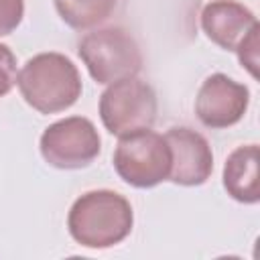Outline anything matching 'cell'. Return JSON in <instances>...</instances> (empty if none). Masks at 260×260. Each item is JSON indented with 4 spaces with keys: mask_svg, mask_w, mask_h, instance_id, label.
Masks as SVG:
<instances>
[{
    "mask_svg": "<svg viewBox=\"0 0 260 260\" xmlns=\"http://www.w3.org/2000/svg\"><path fill=\"white\" fill-rule=\"evenodd\" d=\"M132 225L134 211L130 201L112 189H95L79 195L67 213L71 238L91 250H104L124 242Z\"/></svg>",
    "mask_w": 260,
    "mask_h": 260,
    "instance_id": "6da1fadb",
    "label": "cell"
},
{
    "mask_svg": "<svg viewBox=\"0 0 260 260\" xmlns=\"http://www.w3.org/2000/svg\"><path fill=\"white\" fill-rule=\"evenodd\" d=\"M22 100L39 114L71 108L81 95V75L63 53L47 51L30 57L16 75Z\"/></svg>",
    "mask_w": 260,
    "mask_h": 260,
    "instance_id": "7a4b0ae2",
    "label": "cell"
},
{
    "mask_svg": "<svg viewBox=\"0 0 260 260\" xmlns=\"http://www.w3.org/2000/svg\"><path fill=\"white\" fill-rule=\"evenodd\" d=\"M77 53L91 79L102 85L134 77L142 69L140 47L122 26H104L83 35L77 43Z\"/></svg>",
    "mask_w": 260,
    "mask_h": 260,
    "instance_id": "3957f363",
    "label": "cell"
},
{
    "mask_svg": "<svg viewBox=\"0 0 260 260\" xmlns=\"http://www.w3.org/2000/svg\"><path fill=\"white\" fill-rule=\"evenodd\" d=\"M112 162L124 183L136 189H150L169 181L171 146L162 134L140 128L118 136Z\"/></svg>",
    "mask_w": 260,
    "mask_h": 260,
    "instance_id": "277c9868",
    "label": "cell"
},
{
    "mask_svg": "<svg viewBox=\"0 0 260 260\" xmlns=\"http://www.w3.org/2000/svg\"><path fill=\"white\" fill-rule=\"evenodd\" d=\"M156 110L158 102L152 85L136 75L110 83L100 95L102 124L114 136L152 128Z\"/></svg>",
    "mask_w": 260,
    "mask_h": 260,
    "instance_id": "5b68a950",
    "label": "cell"
},
{
    "mask_svg": "<svg viewBox=\"0 0 260 260\" xmlns=\"http://www.w3.org/2000/svg\"><path fill=\"white\" fill-rule=\"evenodd\" d=\"M39 148L47 165L73 171L83 169L98 158L102 150V138L89 118L69 116L45 128Z\"/></svg>",
    "mask_w": 260,
    "mask_h": 260,
    "instance_id": "8992f818",
    "label": "cell"
},
{
    "mask_svg": "<svg viewBox=\"0 0 260 260\" xmlns=\"http://www.w3.org/2000/svg\"><path fill=\"white\" fill-rule=\"evenodd\" d=\"M250 104V89L228 77L225 73L209 75L195 98V114L199 122L211 130H221L238 124Z\"/></svg>",
    "mask_w": 260,
    "mask_h": 260,
    "instance_id": "52a82bcc",
    "label": "cell"
},
{
    "mask_svg": "<svg viewBox=\"0 0 260 260\" xmlns=\"http://www.w3.org/2000/svg\"><path fill=\"white\" fill-rule=\"evenodd\" d=\"M165 138L171 146L169 181L183 187L203 185L213 171V152L205 136L189 126H175Z\"/></svg>",
    "mask_w": 260,
    "mask_h": 260,
    "instance_id": "ba28073f",
    "label": "cell"
},
{
    "mask_svg": "<svg viewBox=\"0 0 260 260\" xmlns=\"http://www.w3.org/2000/svg\"><path fill=\"white\" fill-rule=\"evenodd\" d=\"M258 24L254 12L236 0H211L201 10V28L211 43L236 51L240 41Z\"/></svg>",
    "mask_w": 260,
    "mask_h": 260,
    "instance_id": "9c48e42d",
    "label": "cell"
},
{
    "mask_svg": "<svg viewBox=\"0 0 260 260\" xmlns=\"http://www.w3.org/2000/svg\"><path fill=\"white\" fill-rule=\"evenodd\" d=\"M258 156V144H244L232 150L223 165V189L232 199L246 205L260 201Z\"/></svg>",
    "mask_w": 260,
    "mask_h": 260,
    "instance_id": "30bf717a",
    "label": "cell"
},
{
    "mask_svg": "<svg viewBox=\"0 0 260 260\" xmlns=\"http://www.w3.org/2000/svg\"><path fill=\"white\" fill-rule=\"evenodd\" d=\"M61 20L77 30H87L110 18L118 0H53Z\"/></svg>",
    "mask_w": 260,
    "mask_h": 260,
    "instance_id": "8fae6325",
    "label": "cell"
},
{
    "mask_svg": "<svg viewBox=\"0 0 260 260\" xmlns=\"http://www.w3.org/2000/svg\"><path fill=\"white\" fill-rule=\"evenodd\" d=\"M258 35H260V24L252 26L250 32L236 47V53H238V59H240L242 67H246L252 77H258V45H260Z\"/></svg>",
    "mask_w": 260,
    "mask_h": 260,
    "instance_id": "7c38bea8",
    "label": "cell"
},
{
    "mask_svg": "<svg viewBox=\"0 0 260 260\" xmlns=\"http://www.w3.org/2000/svg\"><path fill=\"white\" fill-rule=\"evenodd\" d=\"M24 0H0V37L10 35L22 22Z\"/></svg>",
    "mask_w": 260,
    "mask_h": 260,
    "instance_id": "4fadbf2b",
    "label": "cell"
},
{
    "mask_svg": "<svg viewBox=\"0 0 260 260\" xmlns=\"http://www.w3.org/2000/svg\"><path fill=\"white\" fill-rule=\"evenodd\" d=\"M16 57L12 49L0 43V98H4L16 83Z\"/></svg>",
    "mask_w": 260,
    "mask_h": 260,
    "instance_id": "5bb4252c",
    "label": "cell"
}]
</instances>
